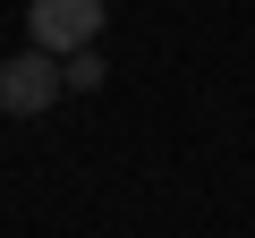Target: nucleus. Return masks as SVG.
<instances>
[{
  "mask_svg": "<svg viewBox=\"0 0 255 238\" xmlns=\"http://www.w3.org/2000/svg\"><path fill=\"white\" fill-rule=\"evenodd\" d=\"M102 51H68V94H102Z\"/></svg>",
  "mask_w": 255,
  "mask_h": 238,
  "instance_id": "obj_3",
  "label": "nucleus"
},
{
  "mask_svg": "<svg viewBox=\"0 0 255 238\" xmlns=\"http://www.w3.org/2000/svg\"><path fill=\"white\" fill-rule=\"evenodd\" d=\"M68 94V60H51V51H9L0 60V111H17V119H34V111H51Z\"/></svg>",
  "mask_w": 255,
  "mask_h": 238,
  "instance_id": "obj_1",
  "label": "nucleus"
},
{
  "mask_svg": "<svg viewBox=\"0 0 255 238\" xmlns=\"http://www.w3.org/2000/svg\"><path fill=\"white\" fill-rule=\"evenodd\" d=\"M26 34H34V51H51V60L94 51V34H102V0H34V9H26Z\"/></svg>",
  "mask_w": 255,
  "mask_h": 238,
  "instance_id": "obj_2",
  "label": "nucleus"
}]
</instances>
